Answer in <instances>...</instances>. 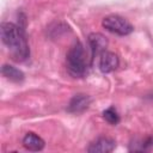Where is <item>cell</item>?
<instances>
[{
  "label": "cell",
  "mask_w": 153,
  "mask_h": 153,
  "mask_svg": "<svg viewBox=\"0 0 153 153\" xmlns=\"http://www.w3.org/2000/svg\"><path fill=\"white\" fill-rule=\"evenodd\" d=\"M1 74L6 79H8L10 81H13V82H20L25 78L24 73L20 69H18L17 67L11 66V65H4L1 67Z\"/></svg>",
  "instance_id": "obj_9"
},
{
  "label": "cell",
  "mask_w": 153,
  "mask_h": 153,
  "mask_svg": "<svg viewBox=\"0 0 153 153\" xmlns=\"http://www.w3.org/2000/svg\"><path fill=\"white\" fill-rule=\"evenodd\" d=\"M116 147V141L109 136H99L87 147L88 153H109Z\"/></svg>",
  "instance_id": "obj_6"
},
{
  "label": "cell",
  "mask_w": 153,
  "mask_h": 153,
  "mask_svg": "<svg viewBox=\"0 0 153 153\" xmlns=\"http://www.w3.org/2000/svg\"><path fill=\"white\" fill-rule=\"evenodd\" d=\"M151 148H153V136H147L143 140H140L139 142L135 141V143H130L129 146L130 151H139V152L148 151Z\"/></svg>",
  "instance_id": "obj_10"
},
{
  "label": "cell",
  "mask_w": 153,
  "mask_h": 153,
  "mask_svg": "<svg viewBox=\"0 0 153 153\" xmlns=\"http://www.w3.org/2000/svg\"><path fill=\"white\" fill-rule=\"evenodd\" d=\"M23 146L27 149V151H32V152H38L42 151L45 146L44 140L38 136L37 134L29 131L25 134V136L23 137Z\"/></svg>",
  "instance_id": "obj_8"
},
{
  "label": "cell",
  "mask_w": 153,
  "mask_h": 153,
  "mask_svg": "<svg viewBox=\"0 0 153 153\" xmlns=\"http://www.w3.org/2000/svg\"><path fill=\"white\" fill-rule=\"evenodd\" d=\"M118 65H120V59L115 53L105 50V51L99 54L98 67H99L102 73H104V74L111 73V72L117 69Z\"/></svg>",
  "instance_id": "obj_4"
},
{
  "label": "cell",
  "mask_w": 153,
  "mask_h": 153,
  "mask_svg": "<svg viewBox=\"0 0 153 153\" xmlns=\"http://www.w3.org/2000/svg\"><path fill=\"white\" fill-rule=\"evenodd\" d=\"M67 69L74 78H81L87 73L90 67V57L85 47L81 42H75L68 50L66 55Z\"/></svg>",
  "instance_id": "obj_2"
},
{
  "label": "cell",
  "mask_w": 153,
  "mask_h": 153,
  "mask_svg": "<svg viewBox=\"0 0 153 153\" xmlns=\"http://www.w3.org/2000/svg\"><path fill=\"white\" fill-rule=\"evenodd\" d=\"M102 25L105 30L118 36H127L134 31V26L118 14H109L103 18Z\"/></svg>",
  "instance_id": "obj_3"
},
{
  "label": "cell",
  "mask_w": 153,
  "mask_h": 153,
  "mask_svg": "<svg viewBox=\"0 0 153 153\" xmlns=\"http://www.w3.org/2000/svg\"><path fill=\"white\" fill-rule=\"evenodd\" d=\"M87 43H88V48L92 53V56H94V55H99L100 53L106 50L108 38L103 33L92 32L87 37Z\"/></svg>",
  "instance_id": "obj_7"
},
{
  "label": "cell",
  "mask_w": 153,
  "mask_h": 153,
  "mask_svg": "<svg viewBox=\"0 0 153 153\" xmlns=\"http://www.w3.org/2000/svg\"><path fill=\"white\" fill-rule=\"evenodd\" d=\"M91 102H92V98L88 94L76 93L69 100L67 105V111L71 114H81L88 109V106L91 105Z\"/></svg>",
  "instance_id": "obj_5"
},
{
  "label": "cell",
  "mask_w": 153,
  "mask_h": 153,
  "mask_svg": "<svg viewBox=\"0 0 153 153\" xmlns=\"http://www.w3.org/2000/svg\"><path fill=\"white\" fill-rule=\"evenodd\" d=\"M1 41L7 47L11 57L17 62H24L30 56V48L26 41L24 26L5 22L1 24Z\"/></svg>",
  "instance_id": "obj_1"
},
{
  "label": "cell",
  "mask_w": 153,
  "mask_h": 153,
  "mask_svg": "<svg viewBox=\"0 0 153 153\" xmlns=\"http://www.w3.org/2000/svg\"><path fill=\"white\" fill-rule=\"evenodd\" d=\"M103 118L112 126H116L120 122V115L114 106H109L103 111Z\"/></svg>",
  "instance_id": "obj_11"
}]
</instances>
